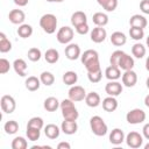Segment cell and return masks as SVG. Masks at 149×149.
<instances>
[{
  "mask_svg": "<svg viewBox=\"0 0 149 149\" xmlns=\"http://www.w3.org/2000/svg\"><path fill=\"white\" fill-rule=\"evenodd\" d=\"M61 111H62V115L65 120H72V121H77L78 116H79V112L74 106V101H72L70 98L64 99L61 101Z\"/></svg>",
  "mask_w": 149,
  "mask_h": 149,
  "instance_id": "cell-1",
  "label": "cell"
},
{
  "mask_svg": "<svg viewBox=\"0 0 149 149\" xmlns=\"http://www.w3.org/2000/svg\"><path fill=\"white\" fill-rule=\"evenodd\" d=\"M57 23H58V21H57L56 15H54L51 13H47V14L42 15L40 19V27L47 34H54L56 31Z\"/></svg>",
  "mask_w": 149,
  "mask_h": 149,
  "instance_id": "cell-2",
  "label": "cell"
},
{
  "mask_svg": "<svg viewBox=\"0 0 149 149\" xmlns=\"http://www.w3.org/2000/svg\"><path fill=\"white\" fill-rule=\"evenodd\" d=\"M90 127H91L92 133L95 136H104L108 132V127H107L106 122L99 115H93L90 119Z\"/></svg>",
  "mask_w": 149,
  "mask_h": 149,
  "instance_id": "cell-3",
  "label": "cell"
},
{
  "mask_svg": "<svg viewBox=\"0 0 149 149\" xmlns=\"http://www.w3.org/2000/svg\"><path fill=\"white\" fill-rule=\"evenodd\" d=\"M147 115H146V112L141 108H133L130 109L127 114H126V120L128 123L130 125H139V123H142L144 122Z\"/></svg>",
  "mask_w": 149,
  "mask_h": 149,
  "instance_id": "cell-4",
  "label": "cell"
},
{
  "mask_svg": "<svg viewBox=\"0 0 149 149\" xmlns=\"http://www.w3.org/2000/svg\"><path fill=\"white\" fill-rule=\"evenodd\" d=\"M73 34L74 33L72 28H70L69 26H64L58 29L56 34V38L61 44H69L73 38Z\"/></svg>",
  "mask_w": 149,
  "mask_h": 149,
  "instance_id": "cell-5",
  "label": "cell"
},
{
  "mask_svg": "<svg viewBox=\"0 0 149 149\" xmlns=\"http://www.w3.org/2000/svg\"><path fill=\"white\" fill-rule=\"evenodd\" d=\"M0 105H1V109L3 113L6 114H12L15 108H16V101L15 99L9 95V94H5L1 97L0 99Z\"/></svg>",
  "mask_w": 149,
  "mask_h": 149,
  "instance_id": "cell-6",
  "label": "cell"
},
{
  "mask_svg": "<svg viewBox=\"0 0 149 149\" xmlns=\"http://www.w3.org/2000/svg\"><path fill=\"white\" fill-rule=\"evenodd\" d=\"M125 141L129 148L137 149L143 144V135H141L137 132H130L126 135Z\"/></svg>",
  "mask_w": 149,
  "mask_h": 149,
  "instance_id": "cell-7",
  "label": "cell"
},
{
  "mask_svg": "<svg viewBox=\"0 0 149 149\" xmlns=\"http://www.w3.org/2000/svg\"><path fill=\"white\" fill-rule=\"evenodd\" d=\"M86 92H85V88L80 85H72L68 92V95L69 98L74 101V102H78V101H83L85 100V97H86Z\"/></svg>",
  "mask_w": 149,
  "mask_h": 149,
  "instance_id": "cell-8",
  "label": "cell"
},
{
  "mask_svg": "<svg viewBox=\"0 0 149 149\" xmlns=\"http://www.w3.org/2000/svg\"><path fill=\"white\" fill-rule=\"evenodd\" d=\"M64 54L65 57L70 61H76L81 56V51H80V47L77 43H69L65 49H64Z\"/></svg>",
  "mask_w": 149,
  "mask_h": 149,
  "instance_id": "cell-9",
  "label": "cell"
},
{
  "mask_svg": "<svg viewBox=\"0 0 149 149\" xmlns=\"http://www.w3.org/2000/svg\"><path fill=\"white\" fill-rule=\"evenodd\" d=\"M122 84L119 83L118 80H109L106 85H105V92L111 95V97H118L122 93Z\"/></svg>",
  "mask_w": 149,
  "mask_h": 149,
  "instance_id": "cell-10",
  "label": "cell"
},
{
  "mask_svg": "<svg viewBox=\"0 0 149 149\" xmlns=\"http://www.w3.org/2000/svg\"><path fill=\"white\" fill-rule=\"evenodd\" d=\"M121 80H122V85L126 87H133L136 85L137 83V74L136 72L132 69V70H127L122 73L121 76Z\"/></svg>",
  "mask_w": 149,
  "mask_h": 149,
  "instance_id": "cell-11",
  "label": "cell"
},
{
  "mask_svg": "<svg viewBox=\"0 0 149 149\" xmlns=\"http://www.w3.org/2000/svg\"><path fill=\"white\" fill-rule=\"evenodd\" d=\"M90 36H91V41L92 42H94V43H101V42H104L106 40L107 31H106V29L104 27L95 26V28L92 29Z\"/></svg>",
  "mask_w": 149,
  "mask_h": 149,
  "instance_id": "cell-12",
  "label": "cell"
},
{
  "mask_svg": "<svg viewBox=\"0 0 149 149\" xmlns=\"http://www.w3.org/2000/svg\"><path fill=\"white\" fill-rule=\"evenodd\" d=\"M8 19L13 24H22L26 20V14L22 9H12L8 14Z\"/></svg>",
  "mask_w": 149,
  "mask_h": 149,
  "instance_id": "cell-13",
  "label": "cell"
},
{
  "mask_svg": "<svg viewBox=\"0 0 149 149\" xmlns=\"http://www.w3.org/2000/svg\"><path fill=\"white\" fill-rule=\"evenodd\" d=\"M125 139H126V135H125V133H123L122 129H120V128L112 129V132L109 134V142L112 144L119 146V144H121L125 141Z\"/></svg>",
  "mask_w": 149,
  "mask_h": 149,
  "instance_id": "cell-14",
  "label": "cell"
},
{
  "mask_svg": "<svg viewBox=\"0 0 149 149\" xmlns=\"http://www.w3.org/2000/svg\"><path fill=\"white\" fill-rule=\"evenodd\" d=\"M61 130L66 134V135H73L77 133L78 130V125L76 121H72V120H65L62 122L61 125Z\"/></svg>",
  "mask_w": 149,
  "mask_h": 149,
  "instance_id": "cell-15",
  "label": "cell"
},
{
  "mask_svg": "<svg viewBox=\"0 0 149 149\" xmlns=\"http://www.w3.org/2000/svg\"><path fill=\"white\" fill-rule=\"evenodd\" d=\"M134 64H135L134 58H133L132 56H129L128 54H126V52H125V54L121 56V58H120V61H119L118 66H119L121 70L127 71V70H132V69L134 68Z\"/></svg>",
  "mask_w": 149,
  "mask_h": 149,
  "instance_id": "cell-16",
  "label": "cell"
},
{
  "mask_svg": "<svg viewBox=\"0 0 149 149\" xmlns=\"http://www.w3.org/2000/svg\"><path fill=\"white\" fill-rule=\"evenodd\" d=\"M121 69L115 65H109L105 70V77L108 80H118L121 78Z\"/></svg>",
  "mask_w": 149,
  "mask_h": 149,
  "instance_id": "cell-17",
  "label": "cell"
},
{
  "mask_svg": "<svg viewBox=\"0 0 149 149\" xmlns=\"http://www.w3.org/2000/svg\"><path fill=\"white\" fill-rule=\"evenodd\" d=\"M44 134L50 140H56L61 134V128L55 123H48L44 127Z\"/></svg>",
  "mask_w": 149,
  "mask_h": 149,
  "instance_id": "cell-18",
  "label": "cell"
},
{
  "mask_svg": "<svg viewBox=\"0 0 149 149\" xmlns=\"http://www.w3.org/2000/svg\"><path fill=\"white\" fill-rule=\"evenodd\" d=\"M129 24L130 27H136V28H142L144 29L148 24L147 22V19L143 16V15H140V14H134L130 16L129 19Z\"/></svg>",
  "mask_w": 149,
  "mask_h": 149,
  "instance_id": "cell-19",
  "label": "cell"
},
{
  "mask_svg": "<svg viewBox=\"0 0 149 149\" xmlns=\"http://www.w3.org/2000/svg\"><path fill=\"white\" fill-rule=\"evenodd\" d=\"M102 108H104V111H106V112H108V113H112V112H114L116 108H118V100H116V98L115 97H111V95H108V97H106L105 99H102Z\"/></svg>",
  "mask_w": 149,
  "mask_h": 149,
  "instance_id": "cell-20",
  "label": "cell"
},
{
  "mask_svg": "<svg viewBox=\"0 0 149 149\" xmlns=\"http://www.w3.org/2000/svg\"><path fill=\"white\" fill-rule=\"evenodd\" d=\"M85 104L88 107H92V108L98 107L101 104V98H100V95L97 92H93L92 91V92H90V93L86 94V97H85Z\"/></svg>",
  "mask_w": 149,
  "mask_h": 149,
  "instance_id": "cell-21",
  "label": "cell"
},
{
  "mask_svg": "<svg viewBox=\"0 0 149 149\" xmlns=\"http://www.w3.org/2000/svg\"><path fill=\"white\" fill-rule=\"evenodd\" d=\"M13 69L16 72V74H19L20 77H26L27 74V63L24 59L22 58H17L13 62Z\"/></svg>",
  "mask_w": 149,
  "mask_h": 149,
  "instance_id": "cell-22",
  "label": "cell"
},
{
  "mask_svg": "<svg viewBox=\"0 0 149 149\" xmlns=\"http://www.w3.org/2000/svg\"><path fill=\"white\" fill-rule=\"evenodd\" d=\"M87 22V16L83 10H77L71 15V24L76 28L79 24L86 23Z\"/></svg>",
  "mask_w": 149,
  "mask_h": 149,
  "instance_id": "cell-23",
  "label": "cell"
},
{
  "mask_svg": "<svg viewBox=\"0 0 149 149\" xmlns=\"http://www.w3.org/2000/svg\"><path fill=\"white\" fill-rule=\"evenodd\" d=\"M41 79L35 77V76H29L26 81H24V85H26V88L30 92H34V91H37L41 86Z\"/></svg>",
  "mask_w": 149,
  "mask_h": 149,
  "instance_id": "cell-24",
  "label": "cell"
},
{
  "mask_svg": "<svg viewBox=\"0 0 149 149\" xmlns=\"http://www.w3.org/2000/svg\"><path fill=\"white\" fill-rule=\"evenodd\" d=\"M126 42H127V37L121 31H114L111 35V43L115 47H122L126 44Z\"/></svg>",
  "mask_w": 149,
  "mask_h": 149,
  "instance_id": "cell-25",
  "label": "cell"
},
{
  "mask_svg": "<svg viewBox=\"0 0 149 149\" xmlns=\"http://www.w3.org/2000/svg\"><path fill=\"white\" fill-rule=\"evenodd\" d=\"M59 105H61V102L55 97H48L44 100V102H43V107L48 112H55V111H57V108L59 107Z\"/></svg>",
  "mask_w": 149,
  "mask_h": 149,
  "instance_id": "cell-26",
  "label": "cell"
},
{
  "mask_svg": "<svg viewBox=\"0 0 149 149\" xmlns=\"http://www.w3.org/2000/svg\"><path fill=\"white\" fill-rule=\"evenodd\" d=\"M92 21L98 27H105L108 23V15L102 12H97L92 16Z\"/></svg>",
  "mask_w": 149,
  "mask_h": 149,
  "instance_id": "cell-27",
  "label": "cell"
},
{
  "mask_svg": "<svg viewBox=\"0 0 149 149\" xmlns=\"http://www.w3.org/2000/svg\"><path fill=\"white\" fill-rule=\"evenodd\" d=\"M44 59H45V62L49 63V64H55V63H57L58 59H59V52H58L56 49L50 48V49H48V50L45 51V54H44Z\"/></svg>",
  "mask_w": 149,
  "mask_h": 149,
  "instance_id": "cell-28",
  "label": "cell"
},
{
  "mask_svg": "<svg viewBox=\"0 0 149 149\" xmlns=\"http://www.w3.org/2000/svg\"><path fill=\"white\" fill-rule=\"evenodd\" d=\"M16 31H17V35L20 37L28 38V37H30L33 35V27L30 24H28V23H22V24L19 26Z\"/></svg>",
  "mask_w": 149,
  "mask_h": 149,
  "instance_id": "cell-29",
  "label": "cell"
},
{
  "mask_svg": "<svg viewBox=\"0 0 149 149\" xmlns=\"http://www.w3.org/2000/svg\"><path fill=\"white\" fill-rule=\"evenodd\" d=\"M62 79H63V83L65 85L72 86L78 81V74L74 71H66V72H64Z\"/></svg>",
  "mask_w": 149,
  "mask_h": 149,
  "instance_id": "cell-30",
  "label": "cell"
},
{
  "mask_svg": "<svg viewBox=\"0 0 149 149\" xmlns=\"http://www.w3.org/2000/svg\"><path fill=\"white\" fill-rule=\"evenodd\" d=\"M12 50V42L7 38L5 33H0V52L6 54Z\"/></svg>",
  "mask_w": 149,
  "mask_h": 149,
  "instance_id": "cell-31",
  "label": "cell"
},
{
  "mask_svg": "<svg viewBox=\"0 0 149 149\" xmlns=\"http://www.w3.org/2000/svg\"><path fill=\"white\" fill-rule=\"evenodd\" d=\"M146 52H147V49L142 43H135L132 47V55L135 58H139V59L143 58L146 56Z\"/></svg>",
  "mask_w": 149,
  "mask_h": 149,
  "instance_id": "cell-32",
  "label": "cell"
},
{
  "mask_svg": "<svg viewBox=\"0 0 149 149\" xmlns=\"http://www.w3.org/2000/svg\"><path fill=\"white\" fill-rule=\"evenodd\" d=\"M97 2L106 12H114L118 7V0H97Z\"/></svg>",
  "mask_w": 149,
  "mask_h": 149,
  "instance_id": "cell-33",
  "label": "cell"
},
{
  "mask_svg": "<svg viewBox=\"0 0 149 149\" xmlns=\"http://www.w3.org/2000/svg\"><path fill=\"white\" fill-rule=\"evenodd\" d=\"M40 79H41V83L45 86H51L55 83V76L50 71H43L40 74Z\"/></svg>",
  "mask_w": 149,
  "mask_h": 149,
  "instance_id": "cell-34",
  "label": "cell"
},
{
  "mask_svg": "<svg viewBox=\"0 0 149 149\" xmlns=\"http://www.w3.org/2000/svg\"><path fill=\"white\" fill-rule=\"evenodd\" d=\"M3 130L8 135H13L19 130V123L15 120H9L3 125Z\"/></svg>",
  "mask_w": 149,
  "mask_h": 149,
  "instance_id": "cell-35",
  "label": "cell"
},
{
  "mask_svg": "<svg viewBox=\"0 0 149 149\" xmlns=\"http://www.w3.org/2000/svg\"><path fill=\"white\" fill-rule=\"evenodd\" d=\"M84 66H85V69H86L87 72H95V71L101 70V68H100V62H99V57H98V58H93V59L86 62V63L84 64Z\"/></svg>",
  "mask_w": 149,
  "mask_h": 149,
  "instance_id": "cell-36",
  "label": "cell"
},
{
  "mask_svg": "<svg viewBox=\"0 0 149 149\" xmlns=\"http://www.w3.org/2000/svg\"><path fill=\"white\" fill-rule=\"evenodd\" d=\"M26 135H27V139L29 141H37L40 140V136H41V129L38 128H33V127H27V130H26Z\"/></svg>",
  "mask_w": 149,
  "mask_h": 149,
  "instance_id": "cell-37",
  "label": "cell"
},
{
  "mask_svg": "<svg viewBox=\"0 0 149 149\" xmlns=\"http://www.w3.org/2000/svg\"><path fill=\"white\" fill-rule=\"evenodd\" d=\"M98 57H99L98 51H95V50H93V49H88V50H85V51L81 54L80 61H81L83 64H85L86 62H88V61H91V59H93V58H98Z\"/></svg>",
  "mask_w": 149,
  "mask_h": 149,
  "instance_id": "cell-38",
  "label": "cell"
},
{
  "mask_svg": "<svg viewBox=\"0 0 149 149\" xmlns=\"http://www.w3.org/2000/svg\"><path fill=\"white\" fill-rule=\"evenodd\" d=\"M27 56H28V59L29 61H31V62H38L41 59V57H42V52H41V50L38 48L33 47V48H30L28 50Z\"/></svg>",
  "mask_w": 149,
  "mask_h": 149,
  "instance_id": "cell-39",
  "label": "cell"
},
{
  "mask_svg": "<svg viewBox=\"0 0 149 149\" xmlns=\"http://www.w3.org/2000/svg\"><path fill=\"white\" fill-rule=\"evenodd\" d=\"M28 147V142L22 136H16L12 141V148L13 149H26Z\"/></svg>",
  "mask_w": 149,
  "mask_h": 149,
  "instance_id": "cell-40",
  "label": "cell"
},
{
  "mask_svg": "<svg viewBox=\"0 0 149 149\" xmlns=\"http://www.w3.org/2000/svg\"><path fill=\"white\" fill-rule=\"evenodd\" d=\"M129 36L135 41H140L141 38L144 37V29L136 28V27H130L129 28Z\"/></svg>",
  "mask_w": 149,
  "mask_h": 149,
  "instance_id": "cell-41",
  "label": "cell"
},
{
  "mask_svg": "<svg viewBox=\"0 0 149 149\" xmlns=\"http://www.w3.org/2000/svg\"><path fill=\"white\" fill-rule=\"evenodd\" d=\"M27 127H33V128H38V129H42L44 127V121L42 118L40 116H33L28 120V123H27Z\"/></svg>",
  "mask_w": 149,
  "mask_h": 149,
  "instance_id": "cell-42",
  "label": "cell"
},
{
  "mask_svg": "<svg viewBox=\"0 0 149 149\" xmlns=\"http://www.w3.org/2000/svg\"><path fill=\"white\" fill-rule=\"evenodd\" d=\"M123 54H125V51H122V50H115L114 52H112V55H111V57H109V64L118 66L119 61H120V58H121V56H122Z\"/></svg>",
  "mask_w": 149,
  "mask_h": 149,
  "instance_id": "cell-43",
  "label": "cell"
},
{
  "mask_svg": "<svg viewBox=\"0 0 149 149\" xmlns=\"http://www.w3.org/2000/svg\"><path fill=\"white\" fill-rule=\"evenodd\" d=\"M87 78L93 84L99 83L101 80V78H102V71L99 70V71H95V72H87Z\"/></svg>",
  "mask_w": 149,
  "mask_h": 149,
  "instance_id": "cell-44",
  "label": "cell"
},
{
  "mask_svg": "<svg viewBox=\"0 0 149 149\" xmlns=\"http://www.w3.org/2000/svg\"><path fill=\"white\" fill-rule=\"evenodd\" d=\"M10 69V63L8 59L6 58H0V73L1 74H5L9 71Z\"/></svg>",
  "mask_w": 149,
  "mask_h": 149,
  "instance_id": "cell-45",
  "label": "cell"
},
{
  "mask_svg": "<svg viewBox=\"0 0 149 149\" xmlns=\"http://www.w3.org/2000/svg\"><path fill=\"white\" fill-rule=\"evenodd\" d=\"M74 29H76V31H77L79 35H86V34L90 31V27H88L87 22H86V23H83V24L77 26Z\"/></svg>",
  "mask_w": 149,
  "mask_h": 149,
  "instance_id": "cell-46",
  "label": "cell"
},
{
  "mask_svg": "<svg viewBox=\"0 0 149 149\" xmlns=\"http://www.w3.org/2000/svg\"><path fill=\"white\" fill-rule=\"evenodd\" d=\"M140 9L143 14H149V0H142L140 2Z\"/></svg>",
  "mask_w": 149,
  "mask_h": 149,
  "instance_id": "cell-47",
  "label": "cell"
},
{
  "mask_svg": "<svg viewBox=\"0 0 149 149\" xmlns=\"http://www.w3.org/2000/svg\"><path fill=\"white\" fill-rule=\"evenodd\" d=\"M142 135H143L144 139L149 140V122L143 126V128H142Z\"/></svg>",
  "mask_w": 149,
  "mask_h": 149,
  "instance_id": "cell-48",
  "label": "cell"
},
{
  "mask_svg": "<svg viewBox=\"0 0 149 149\" xmlns=\"http://www.w3.org/2000/svg\"><path fill=\"white\" fill-rule=\"evenodd\" d=\"M57 148L58 149H70L71 148V144L69 142H59L57 144Z\"/></svg>",
  "mask_w": 149,
  "mask_h": 149,
  "instance_id": "cell-49",
  "label": "cell"
},
{
  "mask_svg": "<svg viewBox=\"0 0 149 149\" xmlns=\"http://www.w3.org/2000/svg\"><path fill=\"white\" fill-rule=\"evenodd\" d=\"M13 1H14V3L17 5L19 7H24V6L28 5V1H29V0H13Z\"/></svg>",
  "mask_w": 149,
  "mask_h": 149,
  "instance_id": "cell-50",
  "label": "cell"
},
{
  "mask_svg": "<svg viewBox=\"0 0 149 149\" xmlns=\"http://www.w3.org/2000/svg\"><path fill=\"white\" fill-rule=\"evenodd\" d=\"M144 105H146L147 107H149V94H147L146 98H144Z\"/></svg>",
  "mask_w": 149,
  "mask_h": 149,
  "instance_id": "cell-51",
  "label": "cell"
},
{
  "mask_svg": "<svg viewBox=\"0 0 149 149\" xmlns=\"http://www.w3.org/2000/svg\"><path fill=\"white\" fill-rule=\"evenodd\" d=\"M146 69H147V71H149V56L146 59Z\"/></svg>",
  "mask_w": 149,
  "mask_h": 149,
  "instance_id": "cell-52",
  "label": "cell"
},
{
  "mask_svg": "<svg viewBox=\"0 0 149 149\" xmlns=\"http://www.w3.org/2000/svg\"><path fill=\"white\" fill-rule=\"evenodd\" d=\"M45 1H48V2H63L64 0H45Z\"/></svg>",
  "mask_w": 149,
  "mask_h": 149,
  "instance_id": "cell-53",
  "label": "cell"
},
{
  "mask_svg": "<svg viewBox=\"0 0 149 149\" xmlns=\"http://www.w3.org/2000/svg\"><path fill=\"white\" fill-rule=\"evenodd\" d=\"M146 85H147V87H148V90H149V77H148L147 80H146Z\"/></svg>",
  "mask_w": 149,
  "mask_h": 149,
  "instance_id": "cell-54",
  "label": "cell"
},
{
  "mask_svg": "<svg viewBox=\"0 0 149 149\" xmlns=\"http://www.w3.org/2000/svg\"><path fill=\"white\" fill-rule=\"evenodd\" d=\"M146 43H147V47L149 48V36L147 37V41H146Z\"/></svg>",
  "mask_w": 149,
  "mask_h": 149,
  "instance_id": "cell-55",
  "label": "cell"
},
{
  "mask_svg": "<svg viewBox=\"0 0 149 149\" xmlns=\"http://www.w3.org/2000/svg\"><path fill=\"white\" fill-rule=\"evenodd\" d=\"M144 149H149V142H148V143L144 146Z\"/></svg>",
  "mask_w": 149,
  "mask_h": 149,
  "instance_id": "cell-56",
  "label": "cell"
}]
</instances>
